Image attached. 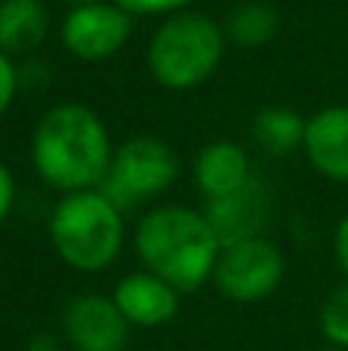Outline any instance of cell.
Instances as JSON below:
<instances>
[{"mask_svg": "<svg viewBox=\"0 0 348 351\" xmlns=\"http://www.w3.org/2000/svg\"><path fill=\"white\" fill-rule=\"evenodd\" d=\"M133 243L145 271L164 278L179 293H195L213 280L222 253L210 219L182 204L148 210L136 225Z\"/></svg>", "mask_w": 348, "mask_h": 351, "instance_id": "obj_2", "label": "cell"}, {"mask_svg": "<svg viewBox=\"0 0 348 351\" xmlns=\"http://www.w3.org/2000/svg\"><path fill=\"white\" fill-rule=\"evenodd\" d=\"M179 179V154L160 136H133L114 148L111 170L99 191L121 213L160 197Z\"/></svg>", "mask_w": 348, "mask_h": 351, "instance_id": "obj_5", "label": "cell"}, {"mask_svg": "<svg viewBox=\"0 0 348 351\" xmlns=\"http://www.w3.org/2000/svg\"><path fill=\"white\" fill-rule=\"evenodd\" d=\"M68 6H84V3H96V0H65Z\"/></svg>", "mask_w": 348, "mask_h": 351, "instance_id": "obj_21", "label": "cell"}, {"mask_svg": "<svg viewBox=\"0 0 348 351\" xmlns=\"http://www.w3.org/2000/svg\"><path fill=\"white\" fill-rule=\"evenodd\" d=\"M321 333L327 336V342L336 348L348 351V284L330 293V299L321 308Z\"/></svg>", "mask_w": 348, "mask_h": 351, "instance_id": "obj_16", "label": "cell"}, {"mask_svg": "<svg viewBox=\"0 0 348 351\" xmlns=\"http://www.w3.org/2000/svg\"><path fill=\"white\" fill-rule=\"evenodd\" d=\"M117 6L129 12V16H176V12L188 10L195 0H114Z\"/></svg>", "mask_w": 348, "mask_h": 351, "instance_id": "obj_17", "label": "cell"}, {"mask_svg": "<svg viewBox=\"0 0 348 351\" xmlns=\"http://www.w3.org/2000/svg\"><path fill=\"white\" fill-rule=\"evenodd\" d=\"M284 253L269 237H250L222 247L213 280L219 293L232 302L253 305L269 299L284 280Z\"/></svg>", "mask_w": 348, "mask_h": 351, "instance_id": "obj_6", "label": "cell"}, {"mask_svg": "<svg viewBox=\"0 0 348 351\" xmlns=\"http://www.w3.org/2000/svg\"><path fill=\"white\" fill-rule=\"evenodd\" d=\"M225 31L213 16L182 10L154 28L145 62L154 84L170 93H188L207 84L225 56Z\"/></svg>", "mask_w": 348, "mask_h": 351, "instance_id": "obj_3", "label": "cell"}, {"mask_svg": "<svg viewBox=\"0 0 348 351\" xmlns=\"http://www.w3.org/2000/svg\"><path fill=\"white\" fill-rule=\"evenodd\" d=\"M302 152L324 179L348 182V105H327L306 117Z\"/></svg>", "mask_w": 348, "mask_h": 351, "instance_id": "obj_11", "label": "cell"}, {"mask_svg": "<svg viewBox=\"0 0 348 351\" xmlns=\"http://www.w3.org/2000/svg\"><path fill=\"white\" fill-rule=\"evenodd\" d=\"M49 34L43 0H0V49L6 56L34 53Z\"/></svg>", "mask_w": 348, "mask_h": 351, "instance_id": "obj_13", "label": "cell"}, {"mask_svg": "<svg viewBox=\"0 0 348 351\" xmlns=\"http://www.w3.org/2000/svg\"><path fill=\"white\" fill-rule=\"evenodd\" d=\"M133 37V16L114 0L71 6L62 19V47L80 62H105Z\"/></svg>", "mask_w": 348, "mask_h": 351, "instance_id": "obj_7", "label": "cell"}, {"mask_svg": "<svg viewBox=\"0 0 348 351\" xmlns=\"http://www.w3.org/2000/svg\"><path fill=\"white\" fill-rule=\"evenodd\" d=\"M281 28V16L265 0H238L222 22L225 40L240 49H259L271 43Z\"/></svg>", "mask_w": 348, "mask_h": 351, "instance_id": "obj_14", "label": "cell"}, {"mask_svg": "<svg viewBox=\"0 0 348 351\" xmlns=\"http://www.w3.org/2000/svg\"><path fill=\"white\" fill-rule=\"evenodd\" d=\"M191 173H195V185L207 200L228 197L253 179L250 154L232 139H216L203 145L197 152Z\"/></svg>", "mask_w": 348, "mask_h": 351, "instance_id": "obj_12", "label": "cell"}, {"mask_svg": "<svg viewBox=\"0 0 348 351\" xmlns=\"http://www.w3.org/2000/svg\"><path fill=\"white\" fill-rule=\"evenodd\" d=\"M12 204H16V179H12L10 167L0 164V222L12 213Z\"/></svg>", "mask_w": 348, "mask_h": 351, "instance_id": "obj_19", "label": "cell"}, {"mask_svg": "<svg viewBox=\"0 0 348 351\" xmlns=\"http://www.w3.org/2000/svg\"><path fill=\"white\" fill-rule=\"evenodd\" d=\"M203 216L210 219L222 247L250 241V237H262L265 222H269V194H265V185L253 176L240 191L219 200H207V213Z\"/></svg>", "mask_w": 348, "mask_h": 351, "instance_id": "obj_10", "label": "cell"}, {"mask_svg": "<svg viewBox=\"0 0 348 351\" xmlns=\"http://www.w3.org/2000/svg\"><path fill=\"white\" fill-rule=\"evenodd\" d=\"M16 90H18V71L12 65V56H6L0 49V117L10 111L12 99H16Z\"/></svg>", "mask_w": 348, "mask_h": 351, "instance_id": "obj_18", "label": "cell"}, {"mask_svg": "<svg viewBox=\"0 0 348 351\" xmlns=\"http://www.w3.org/2000/svg\"><path fill=\"white\" fill-rule=\"evenodd\" d=\"M49 241L74 271H105L123 250V213L99 188L74 191L49 216Z\"/></svg>", "mask_w": 348, "mask_h": 351, "instance_id": "obj_4", "label": "cell"}, {"mask_svg": "<svg viewBox=\"0 0 348 351\" xmlns=\"http://www.w3.org/2000/svg\"><path fill=\"white\" fill-rule=\"evenodd\" d=\"M65 336L77 351H123L129 342V321L111 296L84 293L71 299L62 315Z\"/></svg>", "mask_w": 348, "mask_h": 351, "instance_id": "obj_8", "label": "cell"}, {"mask_svg": "<svg viewBox=\"0 0 348 351\" xmlns=\"http://www.w3.org/2000/svg\"><path fill=\"white\" fill-rule=\"evenodd\" d=\"M253 139L275 158L293 154L306 139V117L287 105H269L253 117Z\"/></svg>", "mask_w": 348, "mask_h": 351, "instance_id": "obj_15", "label": "cell"}, {"mask_svg": "<svg viewBox=\"0 0 348 351\" xmlns=\"http://www.w3.org/2000/svg\"><path fill=\"white\" fill-rule=\"evenodd\" d=\"M114 158L111 133L92 108L62 102L37 121L31 133V164L62 194L90 191L105 182Z\"/></svg>", "mask_w": 348, "mask_h": 351, "instance_id": "obj_1", "label": "cell"}, {"mask_svg": "<svg viewBox=\"0 0 348 351\" xmlns=\"http://www.w3.org/2000/svg\"><path fill=\"white\" fill-rule=\"evenodd\" d=\"M321 351H345V348H336V346H330V348H321Z\"/></svg>", "mask_w": 348, "mask_h": 351, "instance_id": "obj_22", "label": "cell"}, {"mask_svg": "<svg viewBox=\"0 0 348 351\" xmlns=\"http://www.w3.org/2000/svg\"><path fill=\"white\" fill-rule=\"evenodd\" d=\"M179 296L182 293L173 284H166L164 278L151 271H133L114 287L111 299L121 308V315L129 321V327L154 330L170 324L179 315Z\"/></svg>", "mask_w": 348, "mask_h": 351, "instance_id": "obj_9", "label": "cell"}, {"mask_svg": "<svg viewBox=\"0 0 348 351\" xmlns=\"http://www.w3.org/2000/svg\"><path fill=\"white\" fill-rule=\"evenodd\" d=\"M333 256H336V265L343 268V274L348 278V216L336 225V234H333Z\"/></svg>", "mask_w": 348, "mask_h": 351, "instance_id": "obj_20", "label": "cell"}]
</instances>
